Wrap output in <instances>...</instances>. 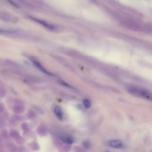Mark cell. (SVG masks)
<instances>
[{
    "mask_svg": "<svg viewBox=\"0 0 152 152\" xmlns=\"http://www.w3.org/2000/svg\"><path fill=\"white\" fill-rule=\"evenodd\" d=\"M54 113L56 115V116L61 121L63 119V112L62 108L59 106H55L54 109Z\"/></svg>",
    "mask_w": 152,
    "mask_h": 152,
    "instance_id": "5b68a950",
    "label": "cell"
},
{
    "mask_svg": "<svg viewBox=\"0 0 152 152\" xmlns=\"http://www.w3.org/2000/svg\"><path fill=\"white\" fill-rule=\"evenodd\" d=\"M108 145L115 148H119L122 146V142L118 140H113L108 142Z\"/></svg>",
    "mask_w": 152,
    "mask_h": 152,
    "instance_id": "3957f363",
    "label": "cell"
},
{
    "mask_svg": "<svg viewBox=\"0 0 152 152\" xmlns=\"http://www.w3.org/2000/svg\"><path fill=\"white\" fill-rule=\"evenodd\" d=\"M83 103L84 106L86 108H89L91 106V102H90V100L88 99H84L83 101Z\"/></svg>",
    "mask_w": 152,
    "mask_h": 152,
    "instance_id": "52a82bcc",
    "label": "cell"
},
{
    "mask_svg": "<svg viewBox=\"0 0 152 152\" xmlns=\"http://www.w3.org/2000/svg\"><path fill=\"white\" fill-rule=\"evenodd\" d=\"M31 61H32L33 64L35 65V66L37 68H38L40 71H41L42 72L45 73L46 75H50V76H52L53 75V74H52L50 72H49L47 69H46L39 61H36V60H35L34 59H31Z\"/></svg>",
    "mask_w": 152,
    "mask_h": 152,
    "instance_id": "7a4b0ae2",
    "label": "cell"
},
{
    "mask_svg": "<svg viewBox=\"0 0 152 152\" xmlns=\"http://www.w3.org/2000/svg\"><path fill=\"white\" fill-rule=\"evenodd\" d=\"M128 91L135 96H137L148 100H151V94L145 90L137 87H132L130 88Z\"/></svg>",
    "mask_w": 152,
    "mask_h": 152,
    "instance_id": "6da1fadb",
    "label": "cell"
},
{
    "mask_svg": "<svg viewBox=\"0 0 152 152\" xmlns=\"http://www.w3.org/2000/svg\"><path fill=\"white\" fill-rule=\"evenodd\" d=\"M60 139L65 143L71 144L74 142V138L69 135H64L60 137Z\"/></svg>",
    "mask_w": 152,
    "mask_h": 152,
    "instance_id": "8992f818",
    "label": "cell"
},
{
    "mask_svg": "<svg viewBox=\"0 0 152 152\" xmlns=\"http://www.w3.org/2000/svg\"><path fill=\"white\" fill-rule=\"evenodd\" d=\"M30 18H31L33 20L35 21L36 22L39 23L40 24L42 25L43 26L49 28V29H53L54 28V26L49 24V23H48L44 21H42V20H40L39 19H37V18H33V17H30Z\"/></svg>",
    "mask_w": 152,
    "mask_h": 152,
    "instance_id": "277c9868",
    "label": "cell"
},
{
    "mask_svg": "<svg viewBox=\"0 0 152 152\" xmlns=\"http://www.w3.org/2000/svg\"><path fill=\"white\" fill-rule=\"evenodd\" d=\"M12 32V31H9V30H5L3 29L0 28V33H10Z\"/></svg>",
    "mask_w": 152,
    "mask_h": 152,
    "instance_id": "ba28073f",
    "label": "cell"
}]
</instances>
